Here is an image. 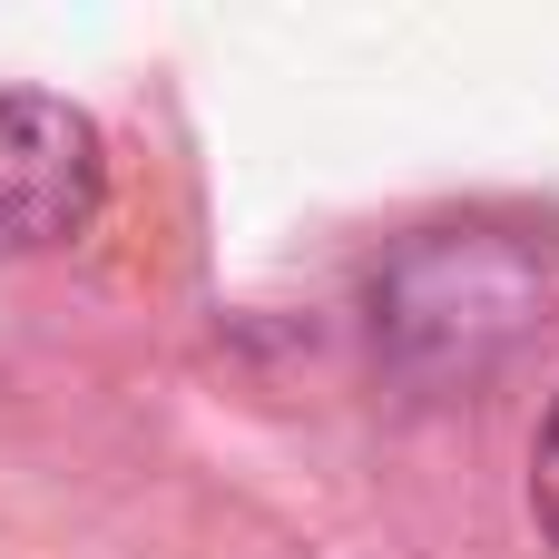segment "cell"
<instances>
[{
  "label": "cell",
  "instance_id": "6da1fadb",
  "mask_svg": "<svg viewBox=\"0 0 559 559\" xmlns=\"http://www.w3.org/2000/svg\"><path fill=\"white\" fill-rule=\"evenodd\" d=\"M550 295L559 236L540 216H511V206L432 216L373 265V354L413 393H452V383H481L491 364H511L540 334Z\"/></svg>",
  "mask_w": 559,
  "mask_h": 559
},
{
  "label": "cell",
  "instance_id": "7a4b0ae2",
  "mask_svg": "<svg viewBox=\"0 0 559 559\" xmlns=\"http://www.w3.org/2000/svg\"><path fill=\"white\" fill-rule=\"evenodd\" d=\"M108 206V138L49 88H0V265L79 246Z\"/></svg>",
  "mask_w": 559,
  "mask_h": 559
},
{
  "label": "cell",
  "instance_id": "3957f363",
  "mask_svg": "<svg viewBox=\"0 0 559 559\" xmlns=\"http://www.w3.org/2000/svg\"><path fill=\"white\" fill-rule=\"evenodd\" d=\"M531 511H540V531H550V550H559V403H550V423H540V452H531Z\"/></svg>",
  "mask_w": 559,
  "mask_h": 559
}]
</instances>
